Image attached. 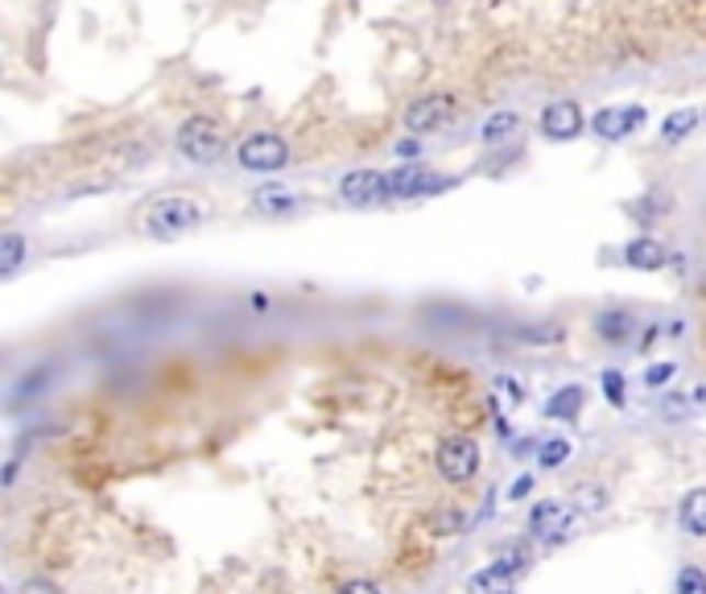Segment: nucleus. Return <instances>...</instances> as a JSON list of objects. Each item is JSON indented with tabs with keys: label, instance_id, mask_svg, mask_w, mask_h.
I'll return each mask as SVG.
<instances>
[{
	"label": "nucleus",
	"instance_id": "nucleus-1",
	"mask_svg": "<svg viewBox=\"0 0 706 594\" xmlns=\"http://www.w3.org/2000/svg\"><path fill=\"white\" fill-rule=\"evenodd\" d=\"M178 154L187 157V161H199V166H211V161H220L227 149V133L224 124L208 112H199V116H187L178 124Z\"/></svg>",
	"mask_w": 706,
	"mask_h": 594
},
{
	"label": "nucleus",
	"instance_id": "nucleus-2",
	"mask_svg": "<svg viewBox=\"0 0 706 594\" xmlns=\"http://www.w3.org/2000/svg\"><path fill=\"white\" fill-rule=\"evenodd\" d=\"M203 203L199 199H190V194H166V199H157L149 206V215H145V232L157 239H178L187 236L190 227H199L203 223Z\"/></svg>",
	"mask_w": 706,
	"mask_h": 594
},
{
	"label": "nucleus",
	"instance_id": "nucleus-3",
	"mask_svg": "<svg viewBox=\"0 0 706 594\" xmlns=\"http://www.w3.org/2000/svg\"><path fill=\"white\" fill-rule=\"evenodd\" d=\"M236 161L248 173H281L290 166V145L277 133H248L236 149Z\"/></svg>",
	"mask_w": 706,
	"mask_h": 594
},
{
	"label": "nucleus",
	"instance_id": "nucleus-4",
	"mask_svg": "<svg viewBox=\"0 0 706 594\" xmlns=\"http://www.w3.org/2000/svg\"><path fill=\"white\" fill-rule=\"evenodd\" d=\"M434 462H438V475L447 479V483L463 487L480 471V441L471 438V434H455V438L438 446V459Z\"/></svg>",
	"mask_w": 706,
	"mask_h": 594
},
{
	"label": "nucleus",
	"instance_id": "nucleus-5",
	"mask_svg": "<svg viewBox=\"0 0 706 594\" xmlns=\"http://www.w3.org/2000/svg\"><path fill=\"white\" fill-rule=\"evenodd\" d=\"M384 178H389V203H393V199H422V194H438V190L455 187L450 178H438V173H434L430 166H422V161H414V166H393Z\"/></svg>",
	"mask_w": 706,
	"mask_h": 594
},
{
	"label": "nucleus",
	"instance_id": "nucleus-6",
	"mask_svg": "<svg viewBox=\"0 0 706 594\" xmlns=\"http://www.w3.org/2000/svg\"><path fill=\"white\" fill-rule=\"evenodd\" d=\"M455 112H459V103H455V96H417L410 108H405V128L414 136H430L438 133V128H447L450 120H455Z\"/></svg>",
	"mask_w": 706,
	"mask_h": 594
},
{
	"label": "nucleus",
	"instance_id": "nucleus-7",
	"mask_svg": "<svg viewBox=\"0 0 706 594\" xmlns=\"http://www.w3.org/2000/svg\"><path fill=\"white\" fill-rule=\"evenodd\" d=\"M529 533H534V541L541 545H562L574 533V512L567 504H558V500H546V504H537L534 516H529Z\"/></svg>",
	"mask_w": 706,
	"mask_h": 594
},
{
	"label": "nucleus",
	"instance_id": "nucleus-8",
	"mask_svg": "<svg viewBox=\"0 0 706 594\" xmlns=\"http://www.w3.org/2000/svg\"><path fill=\"white\" fill-rule=\"evenodd\" d=\"M591 128H595V136H603V141H624V136H632L645 128V108L640 103H612V108H599L595 112V120H591Z\"/></svg>",
	"mask_w": 706,
	"mask_h": 594
},
{
	"label": "nucleus",
	"instance_id": "nucleus-9",
	"mask_svg": "<svg viewBox=\"0 0 706 594\" xmlns=\"http://www.w3.org/2000/svg\"><path fill=\"white\" fill-rule=\"evenodd\" d=\"M339 199L351 206H377L389 203V178L380 170H351L339 182Z\"/></svg>",
	"mask_w": 706,
	"mask_h": 594
},
{
	"label": "nucleus",
	"instance_id": "nucleus-10",
	"mask_svg": "<svg viewBox=\"0 0 706 594\" xmlns=\"http://www.w3.org/2000/svg\"><path fill=\"white\" fill-rule=\"evenodd\" d=\"M583 108L574 100H553L541 108V133L550 136V141H574V136L583 133Z\"/></svg>",
	"mask_w": 706,
	"mask_h": 594
},
{
	"label": "nucleus",
	"instance_id": "nucleus-11",
	"mask_svg": "<svg viewBox=\"0 0 706 594\" xmlns=\"http://www.w3.org/2000/svg\"><path fill=\"white\" fill-rule=\"evenodd\" d=\"M665 260H670V253H665V244L653 236H637L628 248H624V265H632V269H640V272L665 269Z\"/></svg>",
	"mask_w": 706,
	"mask_h": 594
},
{
	"label": "nucleus",
	"instance_id": "nucleus-12",
	"mask_svg": "<svg viewBox=\"0 0 706 594\" xmlns=\"http://www.w3.org/2000/svg\"><path fill=\"white\" fill-rule=\"evenodd\" d=\"M298 206H302V194L281 187H265L253 194V211H257V215H293Z\"/></svg>",
	"mask_w": 706,
	"mask_h": 594
},
{
	"label": "nucleus",
	"instance_id": "nucleus-13",
	"mask_svg": "<svg viewBox=\"0 0 706 594\" xmlns=\"http://www.w3.org/2000/svg\"><path fill=\"white\" fill-rule=\"evenodd\" d=\"M632 326H637V318H632L628 310H603L599 318H595L599 339L612 343V347H624V343L632 339Z\"/></svg>",
	"mask_w": 706,
	"mask_h": 594
},
{
	"label": "nucleus",
	"instance_id": "nucleus-14",
	"mask_svg": "<svg viewBox=\"0 0 706 594\" xmlns=\"http://www.w3.org/2000/svg\"><path fill=\"white\" fill-rule=\"evenodd\" d=\"M698 124H703V112H698V108H677V112H670V116L661 120V141H665V145H682Z\"/></svg>",
	"mask_w": 706,
	"mask_h": 594
},
{
	"label": "nucleus",
	"instance_id": "nucleus-15",
	"mask_svg": "<svg viewBox=\"0 0 706 594\" xmlns=\"http://www.w3.org/2000/svg\"><path fill=\"white\" fill-rule=\"evenodd\" d=\"M677 525L686 528L690 537H706V487L686 492L682 508H677Z\"/></svg>",
	"mask_w": 706,
	"mask_h": 594
},
{
	"label": "nucleus",
	"instance_id": "nucleus-16",
	"mask_svg": "<svg viewBox=\"0 0 706 594\" xmlns=\"http://www.w3.org/2000/svg\"><path fill=\"white\" fill-rule=\"evenodd\" d=\"M467 591H471V594H513V591H517V578H508L504 570L488 565V570H480V574L467 578Z\"/></svg>",
	"mask_w": 706,
	"mask_h": 594
},
{
	"label": "nucleus",
	"instance_id": "nucleus-17",
	"mask_svg": "<svg viewBox=\"0 0 706 594\" xmlns=\"http://www.w3.org/2000/svg\"><path fill=\"white\" fill-rule=\"evenodd\" d=\"M529 541H504L496 549V558H492V565H496V570H504V574L508 578H517V574H525V570H529Z\"/></svg>",
	"mask_w": 706,
	"mask_h": 594
},
{
	"label": "nucleus",
	"instance_id": "nucleus-18",
	"mask_svg": "<svg viewBox=\"0 0 706 594\" xmlns=\"http://www.w3.org/2000/svg\"><path fill=\"white\" fill-rule=\"evenodd\" d=\"M517 112H496V116H488L483 120V128H480V141L483 145H500V141H508V136L517 133Z\"/></svg>",
	"mask_w": 706,
	"mask_h": 594
},
{
	"label": "nucleus",
	"instance_id": "nucleus-19",
	"mask_svg": "<svg viewBox=\"0 0 706 594\" xmlns=\"http://www.w3.org/2000/svg\"><path fill=\"white\" fill-rule=\"evenodd\" d=\"M583 408V389L579 384H567V389H558L550 396V405H546V413L550 417H567V422H574V413Z\"/></svg>",
	"mask_w": 706,
	"mask_h": 594
},
{
	"label": "nucleus",
	"instance_id": "nucleus-20",
	"mask_svg": "<svg viewBox=\"0 0 706 594\" xmlns=\"http://www.w3.org/2000/svg\"><path fill=\"white\" fill-rule=\"evenodd\" d=\"M21 260H25V239L18 232H9V236L0 239V272L4 277H13L21 269Z\"/></svg>",
	"mask_w": 706,
	"mask_h": 594
},
{
	"label": "nucleus",
	"instance_id": "nucleus-21",
	"mask_svg": "<svg viewBox=\"0 0 706 594\" xmlns=\"http://www.w3.org/2000/svg\"><path fill=\"white\" fill-rule=\"evenodd\" d=\"M567 459H570V441H567V438L541 441V450H537V462H541L546 471H553V467H562Z\"/></svg>",
	"mask_w": 706,
	"mask_h": 594
},
{
	"label": "nucleus",
	"instance_id": "nucleus-22",
	"mask_svg": "<svg viewBox=\"0 0 706 594\" xmlns=\"http://www.w3.org/2000/svg\"><path fill=\"white\" fill-rule=\"evenodd\" d=\"M677 594H706V570L686 565V570L677 574Z\"/></svg>",
	"mask_w": 706,
	"mask_h": 594
},
{
	"label": "nucleus",
	"instance_id": "nucleus-23",
	"mask_svg": "<svg viewBox=\"0 0 706 594\" xmlns=\"http://www.w3.org/2000/svg\"><path fill=\"white\" fill-rule=\"evenodd\" d=\"M520 339L525 343H558L562 339V330H558V326H525V330H520Z\"/></svg>",
	"mask_w": 706,
	"mask_h": 594
},
{
	"label": "nucleus",
	"instance_id": "nucleus-24",
	"mask_svg": "<svg viewBox=\"0 0 706 594\" xmlns=\"http://www.w3.org/2000/svg\"><path fill=\"white\" fill-rule=\"evenodd\" d=\"M603 392L612 405H624V376L620 372H603Z\"/></svg>",
	"mask_w": 706,
	"mask_h": 594
},
{
	"label": "nucleus",
	"instance_id": "nucleus-25",
	"mask_svg": "<svg viewBox=\"0 0 706 594\" xmlns=\"http://www.w3.org/2000/svg\"><path fill=\"white\" fill-rule=\"evenodd\" d=\"M673 372H677L673 363H653V368L645 372V384H649V389H661L665 380H673Z\"/></svg>",
	"mask_w": 706,
	"mask_h": 594
},
{
	"label": "nucleus",
	"instance_id": "nucleus-26",
	"mask_svg": "<svg viewBox=\"0 0 706 594\" xmlns=\"http://www.w3.org/2000/svg\"><path fill=\"white\" fill-rule=\"evenodd\" d=\"M690 405H694V401H682V392H670V396L661 401V413H665V417H682V413H690Z\"/></svg>",
	"mask_w": 706,
	"mask_h": 594
},
{
	"label": "nucleus",
	"instance_id": "nucleus-27",
	"mask_svg": "<svg viewBox=\"0 0 706 594\" xmlns=\"http://www.w3.org/2000/svg\"><path fill=\"white\" fill-rule=\"evenodd\" d=\"M463 528V516L459 512H438L434 516V533H459Z\"/></svg>",
	"mask_w": 706,
	"mask_h": 594
},
{
	"label": "nucleus",
	"instance_id": "nucleus-28",
	"mask_svg": "<svg viewBox=\"0 0 706 594\" xmlns=\"http://www.w3.org/2000/svg\"><path fill=\"white\" fill-rule=\"evenodd\" d=\"M21 594H63L54 586L51 578H30V582H21Z\"/></svg>",
	"mask_w": 706,
	"mask_h": 594
},
{
	"label": "nucleus",
	"instance_id": "nucleus-29",
	"mask_svg": "<svg viewBox=\"0 0 706 594\" xmlns=\"http://www.w3.org/2000/svg\"><path fill=\"white\" fill-rule=\"evenodd\" d=\"M339 594H380V586H377V582H363V578H356V582L339 586Z\"/></svg>",
	"mask_w": 706,
	"mask_h": 594
},
{
	"label": "nucleus",
	"instance_id": "nucleus-30",
	"mask_svg": "<svg viewBox=\"0 0 706 594\" xmlns=\"http://www.w3.org/2000/svg\"><path fill=\"white\" fill-rule=\"evenodd\" d=\"M529 492H534V475H520L517 483H513V495H508V500H525Z\"/></svg>",
	"mask_w": 706,
	"mask_h": 594
},
{
	"label": "nucleus",
	"instance_id": "nucleus-31",
	"mask_svg": "<svg viewBox=\"0 0 706 594\" xmlns=\"http://www.w3.org/2000/svg\"><path fill=\"white\" fill-rule=\"evenodd\" d=\"M396 154H401V157L417 154V141H401V145H396Z\"/></svg>",
	"mask_w": 706,
	"mask_h": 594
},
{
	"label": "nucleus",
	"instance_id": "nucleus-32",
	"mask_svg": "<svg viewBox=\"0 0 706 594\" xmlns=\"http://www.w3.org/2000/svg\"><path fill=\"white\" fill-rule=\"evenodd\" d=\"M703 293H706V277H703Z\"/></svg>",
	"mask_w": 706,
	"mask_h": 594
}]
</instances>
